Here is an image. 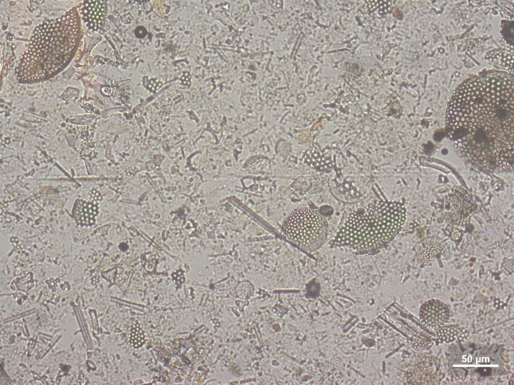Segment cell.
Wrapping results in <instances>:
<instances>
[{
  "label": "cell",
  "mask_w": 514,
  "mask_h": 385,
  "mask_svg": "<svg viewBox=\"0 0 514 385\" xmlns=\"http://www.w3.org/2000/svg\"><path fill=\"white\" fill-rule=\"evenodd\" d=\"M513 81L494 70L471 76L452 92L445 124L448 139L467 164L488 172L513 169Z\"/></svg>",
  "instance_id": "cell-1"
},
{
  "label": "cell",
  "mask_w": 514,
  "mask_h": 385,
  "mask_svg": "<svg viewBox=\"0 0 514 385\" xmlns=\"http://www.w3.org/2000/svg\"><path fill=\"white\" fill-rule=\"evenodd\" d=\"M282 230L287 240L306 252L312 253L326 242L329 225L316 206L304 204L286 216Z\"/></svg>",
  "instance_id": "cell-4"
},
{
  "label": "cell",
  "mask_w": 514,
  "mask_h": 385,
  "mask_svg": "<svg viewBox=\"0 0 514 385\" xmlns=\"http://www.w3.org/2000/svg\"><path fill=\"white\" fill-rule=\"evenodd\" d=\"M450 315L447 305L436 299L425 302L419 311V317L422 323L433 330H437L445 326L449 320Z\"/></svg>",
  "instance_id": "cell-6"
},
{
  "label": "cell",
  "mask_w": 514,
  "mask_h": 385,
  "mask_svg": "<svg viewBox=\"0 0 514 385\" xmlns=\"http://www.w3.org/2000/svg\"><path fill=\"white\" fill-rule=\"evenodd\" d=\"M82 25L76 6L58 18L46 20L38 25L16 67L18 82L38 83L63 71L80 45Z\"/></svg>",
  "instance_id": "cell-2"
},
{
  "label": "cell",
  "mask_w": 514,
  "mask_h": 385,
  "mask_svg": "<svg viewBox=\"0 0 514 385\" xmlns=\"http://www.w3.org/2000/svg\"><path fill=\"white\" fill-rule=\"evenodd\" d=\"M106 1H84L76 6L82 24L90 31L100 32L104 27L107 12Z\"/></svg>",
  "instance_id": "cell-5"
},
{
  "label": "cell",
  "mask_w": 514,
  "mask_h": 385,
  "mask_svg": "<svg viewBox=\"0 0 514 385\" xmlns=\"http://www.w3.org/2000/svg\"><path fill=\"white\" fill-rule=\"evenodd\" d=\"M400 201H377L351 212L329 242L330 248L347 249L357 255H373L396 237L406 220Z\"/></svg>",
  "instance_id": "cell-3"
}]
</instances>
